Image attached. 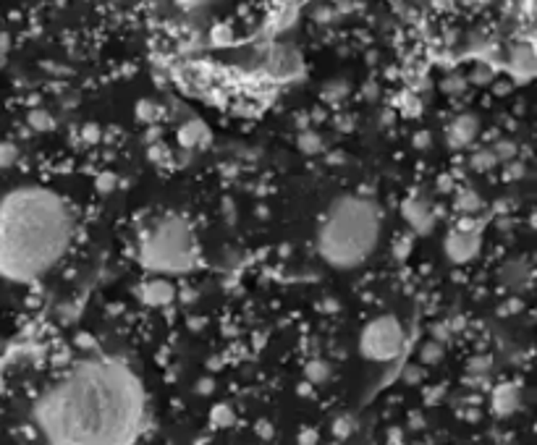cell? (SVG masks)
I'll use <instances>...</instances> for the list:
<instances>
[{"instance_id":"cell-24","label":"cell","mask_w":537,"mask_h":445,"mask_svg":"<svg viewBox=\"0 0 537 445\" xmlns=\"http://www.w3.org/2000/svg\"><path fill=\"white\" fill-rule=\"evenodd\" d=\"M147 155H150V160H152L155 166H171V160H174L171 150H168V147H166L163 142H155V144H150Z\"/></svg>"},{"instance_id":"cell-35","label":"cell","mask_w":537,"mask_h":445,"mask_svg":"<svg viewBox=\"0 0 537 445\" xmlns=\"http://www.w3.org/2000/svg\"><path fill=\"white\" fill-rule=\"evenodd\" d=\"M412 144H415L417 150H424V147L430 144V134H427V131H419V134H415Z\"/></svg>"},{"instance_id":"cell-30","label":"cell","mask_w":537,"mask_h":445,"mask_svg":"<svg viewBox=\"0 0 537 445\" xmlns=\"http://www.w3.org/2000/svg\"><path fill=\"white\" fill-rule=\"evenodd\" d=\"M79 139H82L84 144H97V142L103 139V129H100L97 123H84Z\"/></svg>"},{"instance_id":"cell-6","label":"cell","mask_w":537,"mask_h":445,"mask_svg":"<svg viewBox=\"0 0 537 445\" xmlns=\"http://www.w3.org/2000/svg\"><path fill=\"white\" fill-rule=\"evenodd\" d=\"M479 249H482V230H462L454 225L443 238V252L451 265H470L472 260H478Z\"/></svg>"},{"instance_id":"cell-28","label":"cell","mask_w":537,"mask_h":445,"mask_svg":"<svg viewBox=\"0 0 537 445\" xmlns=\"http://www.w3.org/2000/svg\"><path fill=\"white\" fill-rule=\"evenodd\" d=\"M333 435L339 438V441H346V438H352V433H354V419H349V417H339L336 422H333Z\"/></svg>"},{"instance_id":"cell-8","label":"cell","mask_w":537,"mask_h":445,"mask_svg":"<svg viewBox=\"0 0 537 445\" xmlns=\"http://www.w3.org/2000/svg\"><path fill=\"white\" fill-rule=\"evenodd\" d=\"M479 134V121L475 115L464 113V115H456L448 126H446V144L451 150H467Z\"/></svg>"},{"instance_id":"cell-5","label":"cell","mask_w":537,"mask_h":445,"mask_svg":"<svg viewBox=\"0 0 537 445\" xmlns=\"http://www.w3.org/2000/svg\"><path fill=\"white\" fill-rule=\"evenodd\" d=\"M404 346H407V331L399 323V317H393V315L372 317L359 333L362 356L370 362H377V364L399 359L404 354Z\"/></svg>"},{"instance_id":"cell-14","label":"cell","mask_w":537,"mask_h":445,"mask_svg":"<svg viewBox=\"0 0 537 445\" xmlns=\"http://www.w3.org/2000/svg\"><path fill=\"white\" fill-rule=\"evenodd\" d=\"M134 115H136V121H142L144 126H155V123H160V118H163V108H160L155 100H139V103L134 105Z\"/></svg>"},{"instance_id":"cell-33","label":"cell","mask_w":537,"mask_h":445,"mask_svg":"<svg viewBox=\"0 0 537 445\" xmlns=\"http://www.w3.org/2000/svg\"><path fill=\"white\" fill-rule=\"evenodd\" d=\"M470 370H472V372H479V375H485V372L490 370V356H478V359H472Z\"/></svg>"},{"instance_id":"cell-19","label":"cell","mask_w":537,"mask_h":445,"mask_svg":"<svg viewBox=\"0 0 537 445\" xmlns=\"http://www.w3.org/2000/svg\"><path fill=\"white\" fill-rule=\"evenodd\" d=\"M29 126H32L35 131H43V134H48V131H53V129H56V118H53V115H51L48 111L37 108V111L29 113Z\"/></svg>"},{"instance_id":"cell-7","label":"cell","mask_w":537,"mask_h":445,"mask_svg":"<svg viewBox=\"0 0 537 445\" xmlns=\"http://www.w3.org/2000/svg\"><path fill=\"white\" fill-rule=\"evenodd\" d=\"M401 218L415 236H427L435 228V207L424 197L412 194L401 202Z\"/></svg>"},{"instance_id":"cell-3","label":"cell","mask_w":537,"mask_h":445,"mask_svg":"<svg viewBox=\"0 0 537 445\" xmlns=\"http://www.w3.org/2000/svg\"><path fill=\"white\" fill-rule=\"evenodd\" d=\"M383 213L372 197L344 194L328 205L317 222L315 246L323 262L336 270H357L377 249Z\"/></svg>"},{"instance_id":"cell-39","label":"cell","mask_w":537,"mask_h":445,"mask_svg":"<svg viewBox=\"0 0 537 445\" xmlns=\"http://www.w3.org/2000/svg\"><path fill=\"white\" fill-rule=\"evenodd\" d=\"M257 430H260V435H262V438H273V427H270L268 422H260V425H257Z\"/></svg>"},{"instance_id":"cell-18","label":"cell","mask_w":537,"mask_h":445,"mask_svg":"<svg viewBox=\"0 0 537 445\" xmlns=\"http://www.w3.org/2000/svg\"><path fill=\"white\" fill-rule=\"evenodd\" d=\"M346 95H349V84L341 82V79L328 82V84L323 87V100H325V103H341Z\"/></svg>"},{"instance_id":"cell-32","label":"cell","mask_w":537,"mask_h":445,"mask_svg":"<svg viewBox=\"0 0 537 445\" xmlns=\"http://www.w3.org/2000/svg\"><path fill=\"white\" fill-rule=\"evenodd\" d=\"M317 441H320V433L309 427V430H301V433H299L297 443L299 445H317Z\"/></svg>"},{"instance_id":"cell-13","label":"cell","mask_w":537,"mask_h":445,"mask_svg":"<svg viewBox=\"0 0 537 445\" xmlns=\"http://www.w3.org/2000/svg\"><path fill=\"white\" fill-rule=\"evenodd\" d=\"M482 207H485V202H482V197H479L475 189H470V186L456 189V194H454V210L459 215H479Z\"/></svg>"},{"instance_id":"cell-12","label":"cell","mask_w":537,"mask_h":445,"mask_svg":"<svg viewBox=\"0 0 537 445\" xmlns=\"http://www.w3.org/2000/svg\"><path fill=\"white\" fill-rule=\"evenodd\" d=\"M533 280V268L527 260H511L501 268V283L503 288L509 291H519V288H527Z\"/></svg>"},{"instance_id":"cell-38","label":"cell","mask_w":537,"mask_h":445,"mask_svg":"<svg viewBox=\"0 0 537 445\" xmlns=\"http://www.w3.org/2000/svg\"><path fill=\"white\" fill-rule=\"evenodd\" d=\"M493 92H495V95H509V92H511V84H506V82H493Z\"/></svg>"},{"instance_id":"cell-22","label":"cell","mask_w":537,"mask_h":445,"mask_svg":"<svg viewBox=\"0 0 537 445\" xmlns=\"http://www.w3.org/2000/svg\"><path fill=\"white\" fill-rule=\"evenodd\" d=\"M470 163H472L475 170H482V173H485V170H490V168L498 166V158H495V152H493L490 147H485V150H478V152L472 155V160H470Z\"/></svg>"},{"instance_id":"cell-37","label":"cell","mask_w":537,"mask_h":445,"mask_svg":"<svg viewBox=\"0 0 537 445\" xmlns=\"http://www.w3.org/2000/svg\"><path fill=\"white\" fill-rule=\"evenodd\" d=\"M160 134H163V131H160V126H158V123H155V126H150V129H147V142H150V144L160 142Z\"/></svg>"},{"instance_id":"cell-27","label":"cell","mask_w":537,"mask_h":445,"mask_svg":"<svg viewBox=\"0 0 537 445\" xmlns=\"http://www.w3.org/2000/svg\"><path fill=\"white\" fill-rule=\"evenodd\" d=\"M399 108L401 113L407 115V118H417L419 111H422V103H419V98L412 92V95H401V100H399Z\"/></svg>"},{"instance_id":"cell-15","label":"cell","mask_w":537,"mask_h":445,"mask_svg":"<svg viewBox=\"0 0 537 445\" xmlns=\"http://www.w3.org/2000/svg\"><path fill=\"white\" fill-rule=\"evenodd\" d=\"M304 378H307L309 386H323V383L331 378V367H328V362H323V359H312V362H307V367H304Z\"/></svg>"},{"instance_id":"cell-23","label":"cell","mask_w":537,"mask_h":445,"mask_svg":"<svg viewBox=\"0 0 537 445\" xmlns=\"http://www.w3.org/2000/svg\"><path fill=\"white\" fill-rule=\"evenodd\" d=\"M490 150L495 152L498 163H511V160L517 158V144H514V142H509V139H501V142H495V144H493Z\"/></svg>"},{"instance_id":"cell-4","label":"cell","mask_w":537,"mask_h":445,"mask_svg":"<svg viewBox=\"0 0 537 445\" xmlns=\"http://www.w3.org/2000/svg\"><path fill=\"white\" fill-rule=\"evenodd\" d=\"M136 260L150 276H186L199 262V246L191 222L179 213H166L139 236Z\"/></svg>"},{"instance_id":"cell-26","label":"cell","mask_w":537,"mask_h":445,"mask_svg":"<svg viewBox=\"0 0 537 445\" xmlns=\"http://www.w3.org/2000/svg\"><path fill=\"white\" fill-rule=\"evenodd\" d=\"M116 186H119V176L116 173H100L97 176V181H95V189H97V194H111V191H116Z\"/></svg>"},{"instance_id":"cell-21","label":"cell","mask_w":537,"mask_h":445,"mask_svg":"<svg viewBox=\"0 0 537 445\" xmlns=\"http://www.w3.org/2000/svg\"><path fill=\"white\" fill-rule=\"evenodd\" d=\"M391 249H393L396 260H407V257L412 254V249H415V233H401V236H396V241L391 244Z\"/></svg>"},{"instance_id":"cell-10","label":"cell","mask_w":537,"mask_h":445,"mask_svg":"<svg viewBox=\"0 0 537 445\" xmlns=\"http://www.w3.org/2000/svg\"><path fill=\"white\" fill-rule=\"evenodd\" d=\"M519 406H522V390H519L517 383H501L498 388H493V393H490V409L501 419L517 414Z\"/></svg>"},{"instance_id":"cell-29","label":"cell","mask_w":537,"mask_h":445,"mask_svg":"<svg viewBox=\"0 0 537 445\" xmlns=\"http://www.w3.org/2000/svg\"><path fill=\"white\" fill-rule=\"evenodd\" d=\"M19 160V147L13 142H0V168H11Z\"/></svg>"},{"instance_id":"cell-16","label":"cell","mask_w":537,"mask_h":445,"mask_svg":"<svg viewBox=\"0 0 537 445\" xmlns=\"http://www.w3.org/2000/svg\"><path fill=\"white\" fill-rule=\"evenodd\" d=\"M297 147L301 150V152H304V155H320L325 144H323V137H320L317 131L304 129V131H299Z\"/></svg>"},{"instance_id":"cell-20","label":"cell","mask_w":537,"mask_h":445,"mask_svg":"<svg viewBox=\"0 0 537 445\" xmlns=\"http://www.w3.org/2000/svg\"><path fill=\"white\" fill-rule=\"evenodd\" d=\"M443 343H438V340H427L422 348H419V359H422V364H438L440 359H443Z\"/></svg>"},{"instance_id":"cell-36","label":"cell","mask_w":537,"mask_h":445,"mask_svg":"<svg viewBox=\"0 0 537 445\" xmlns=\"http://www.w3.org/2000/svg\"><path fill=\"white\" fill-rule=\"evenodd\" d=\"M404 443V433L401 430H388V445H401Z\"/></svg>"},{"instance_id":"cell-41","label":"cell","mask_w":537,"mask_h":445,"mask_svg":"<svg viewBox=\"0 0 537 445\" xmlns=\"http://www.w3.org/2000/svg\"><path fill=\"white\" fill-rule=\"evenodd\" d=\"M199 393H205V395L213 393V380H202V383H199Z\"/></svg>"},{"instance_id":"cell-40","label":"cell","mask_w":537,"mask_h":445,"mask_svg":"<svg viewBox=\"0 0 537 445\" xmlns=\"http://www.w3.org/2000/svg\"><path fill=\"white\" fill-rule=\"evenodd\" d=\"M419 380H422V370L412 367V372H407V383H419Z\"/></svg>"},{"instance_id":"cell-2","label":"cell","mask_w":537,"mask_h":445,"mask_svg":"<svg viewBox=\"0 0 537 445\" xmlns=\"http://www.w3.org/2000/svg\"><path fill=\"white\" fill-rule=\"evenodd\" d=\"M74 207L48 186H19L0 197V278L35 283L68 254Z\"/></svg>"},{"instance_id":"cell-31","label":"cell","mask_w":537,"mask_h":445,"mask_svg":"<svg viewBox=\"0 0 537 445\" xmlns=\"http://www.w3.org/2000/svg\"><path fill=\"white\" fill-rule=\"evenodd\" d=\"M472 79H475V84H479V87L493 84V82H495V71H493L490 66H478V68L472 71Z\"/></svg>"},{"instance_id":"cell-9","label":"cell","mask_w":537,"mask_h":445,"mask_svg":"<svg viewBox=\"0 0 537 445\" xmlns=\"http://www.w3.org/2000/svg\"><path fill=\"white\" fill-rule=\"evenodd\" d=\"M142 304L152 307V309H160V307H168L174 299H176V285L163 276H152L142 283V288L136 291Z\"/></svg>"},{"instance_id":"cell-17","label":"cell","mask_w":537,"mask_h":445,"mask_svg":"<svg viewBox=\"0 0 537 445\" xmlns=\"http://www.w3.org/2000/svg\"><path fill=\"white\" fill-rule=\"evenodd\" d=\"M210 422L215 427H234L237 425V411L229 406V403H218L210 414Z\"/></svg>"},{"instance_id":"cell-25","label":"cell","mask_w":537,"mask_h":445,"mask_svg":"<svg viewBox=\"0 0 537 445\" xmlns=\"http://www.w3.org/2000/svg\"><path fill=\"white\" fill-rule=\"evenodd\" d=\"M440 90L446 92V95H462L464 90H467V79L464 76H446L443 82H440Z\"/></svg>"},{"instance_id":"cell-34","label":"cell","mask_w":537,"mask_h":445,"mask_svg":"<svg viewBox=\"0 0 537 445\" xmlns=\"http://www.w3.org/2000/svg\"><path fill=\"white\" fill-rule=\"evenodd\" d=\"M181 8H186V11H194V8H205V5H213L215 0H176Z\"/></svg>"},{"instance_id":"cell-11","label":"cell","mask_w":537,"mask_h":445,"mask_svg":"<svg viewBox=\"0 0 537 445\" xmlns=\"http://www.w3.org/2000/svg\"><path fill=\"white\" fill-rule=\"evenodd\" d=\"M213 142V131L210 126L202 121V118H189L179 126V144L183 150H202V147H210Z\"/></svg>"},{"instance_id":"cell-1","label":"cell","mask_w":537,"mask_h":445,"mask_svg":"<svg viewBox=\"0 0 537 445\" xmlns=\"http://www.w3.org/2000/svg\"><path fill=\"white\" fill-rule=\"evenodd\" d=\"M144 417V386L116 356L71 364L32 406L35 430L45 445H131Z\"/></svg>"}]
</instances>
